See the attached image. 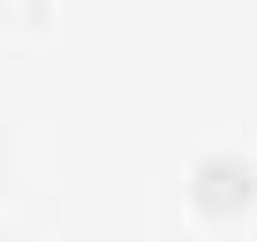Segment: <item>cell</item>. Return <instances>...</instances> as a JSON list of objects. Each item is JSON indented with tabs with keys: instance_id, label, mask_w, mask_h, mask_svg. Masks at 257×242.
<instances>
[{
	"instance_id": "cell-1",
	"label": "cell",
	"mask_w": 257,
	"mask_h": 242,
	"mask_svg": "<svg viewBox=\"0 0 257 242\" xmlns=\"http://www.w3.org/2000/svg\"><path fill=\"white\" fill-rule=\"evenodd\" d=\"M189 197H197V212H234V204H249V159L204 152V159L189 167Z\"/></svg>"
}]
</instances>
